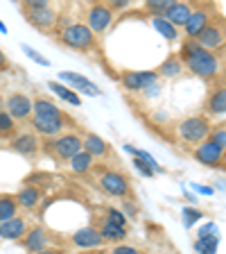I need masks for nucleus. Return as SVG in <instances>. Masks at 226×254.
Listing matches in <instances>:
<instances>
[{
    "label": "nucleus",
    "instance_id": "obj_1",
    "mask_svg": "<svg viewBox=\"0 0 226 254\" xmlns=\"http://www.w3.org/2000/svg\"><path fill=\"white\" fill-rule=\"evenodd\" d=\"M179 136L183 138L185 143L199 145V143L208 141V136H211V125L201 116H190L179 125Z\"/></svg>",
    "mask_w": 226,
    "mask_h": 254
},
{
    "label": "nucleus",
    "instance_id": "obj_2",
    "mask_svg": "<svg viewBox=\"0 0 226 254\" xmlns=\"http://www.w3.org/2000/svg\"><path fill=\"white\" fill-rule=\"evenodd\" d=\"M61 41L68 48H73V50H89V48L95 46L93 32L86 25H79V23L77 25H68L61 32Z\"/></svg>",
    "mask_w": 226,
    "mask_h": 254
},
{
    "label": "nucleus",
    "instance_id": "obj_3",
    "mask_svg": "<svg viewBox=\"0 0 226 254\" xmlns=\"http://www.w3.org/2000/svg\"><path fill=\"white\" fill-rule=\"evenodd\" d=\"M185 66H188V70L192 75H197V77H213V75L217 73V57L213 53H206V50H201L197 57L188 59L185 62Z\"/></svg>",
    "mask_w": 226,
    "mask_h": 254
},
{
    "label": "nucleus",
    "instance_id": "obj_4",
    "mask_svg": "<svg viewBox=\"0 0 226 254\" xmlns=\"http://www.w3.org/2000/svg\"><path fill=\"white\" fill-rule=\"evenodd\" d=\"M50 148H54V154L61 161H70L75 154L82 152V138L75 136V134H63L57 141L50 143Z\"/></svg>",
    "mask_w": 226,
    "mask_h": 254
},
{
    "label": "nucleus",
    "instance_id": "obj_5",
    "mask_svg": "<svg viewBox=\"0 0 226 254\" xmlns=\"http://www.w3.org/2000/svg\"><path fill=\"white\" fill-rule=\"evenodd\" d=\"M100 186H102V190H106L109 195H116V197H122L129 193V182H127V177L116 173V170H106L100 177Z\"/></svg>",
    "mask_w": 226,
    "mask_h": 254
},
{
    "label": "nucleus",
    "instance_id": "obj_6",
    "mask_svg": "<svg viewBox=\"0 0 226 254\" xmlns=\"http://www.w3.org/2000/svg\"><path fill=\"white\" fill-rule=\"evenodd\" d=\"M195 41L199 43V48H204L206 53L217 50V48L224 46V30H222V25L217 27V25H211V23H208V25H206L199 34H197Z\"/></svg>",
    "mask_w": 226,
    "mask_h": 254
},
{
    "label": "nucleus",
    "instance_id": "obj_7",
    "mask_svg": "<svg viewBox=\"0 0 226 254\" xmlns=\"http://www.w3.org/2000/svg\"><path fill=\"white\" fill-rule=\"evenodd\" d=\"M156 77L158 75L154 70H127V73H122V84L132 91H140L152 86Z\"/></svg>",
    "mask_w": 226,
    "mask_h": 254
},
{
    "label": "nucleus",
    "instance_id": "obj_8",
    "mask_svg": "<svg viewBox=\"0 0 226 254\" xmlns=\"http://www.w3.org/2000/svg\"><path fill=\"white\" fill-rule=\"evenodd\" d=\"M7 114L11 118H18V121H25L32 114V100L23 93H14L7 98Z\"/></svg>",
    "mask_w": 226,
    "mask_h": 254
},
{
    "label": "nucleus",
    "instance_id": "obj_9",
    "mask_svg": "<svg viewBox=\"0 0 226 254\" xmlns=\"http://www.w3.org/2000/svg\"><path fill=\"white\" fill-rule=\"evenodd\" d=\"M195 159L206 166H220L224 161V150H220L215 143L204 141L199 143V148L195 150Z\"/></svg>",
    "mask_w": 226,
    "mask_h": 254
},
{
    "label": "nucleus",
    "instance_id": "obj_10",
    "mask_svg": "<svg viewBox=\"0 0 226 254\" xmlns=\"http://www.w3.org/2000/svg\"><path fill=\"white\" fill-rule=\"evenodd\" d=\"M111 18H113V11L106 5H95L93 9L89 11V30L90 32H104L106 27L111 25Z\"/></svg>",
    "mask_w": 226,
    "mask_h": 254
},
{
    "label": "nucleus",
    "instance_id": "obj_11",
    "mask_svg": "<svg viewBox=\"0 0 226 254\" xmlns=\"http://www.w3.org/2000/svg\"><path fill=\"white\" fill-rule=\"evenodd\" d=\"M59 77L63 79V82H68L73 89L82 91V93H89V95H102V91L97 89L95 84H90L89 79L84 77V75H79V73H70V70H61L59 73Z\"/></svg>",
    "mask_w": 226,
    "mask_h": 254
},
{
    "label": "nucleus",
    "instance_id": "obj_12",
    "mask_svg": "<svg viewBox=\"0 0 226 254\" xmlns=\"http://www.w3.org/2000/svg\"><path fill=\"white\" fill-rule=\"evenodd\" d=\"M190 14H192L190 5H185V2H172V5L168 7V11L163 14V18L172 27H179V25H185V21L190 18Z\"/></svg>",
    "mask_w": 226,
    "mask_h": 254
},
{
    "label": "nucleus",
    "instance_id": "obj_13",
    "mask_svg": "<svg viewBox=\"0 0 226 254\" xmlns=\"http://www.w3.org/2000/svg\"><path fill=\"white\" fill-rule=\"evenodd\" d=\"M73 243L77 245V248L89 250V248H97V245H102L104 241H102V236H100L97 229L84 227V229H77V232L73 234Z\"/></svg>",
    "mask_w": 226,
    "mask_h": 254
},
{
    "label": "nucleus",
    "instance_id": "obj_14",
    "mask_svg": "<svg viewBox=\"0 0 226 254\" xmlns=\"http://www.w3.org/2000/svg\"><path fill=\"white\" fill-rule=\"evenodd\" d=\"M25 16H27V21H30L34 27H39V30H47V27H52L54 23H57V14H54L50 7L25 11Z\"/></svg>",
    "mask_w": 226,
    "mask_h": 254
},
{
    "label": "nucleus",
    "instance_id": "obj_15",
    "mask_svg": "<svg viewBox=\"0 0 226 254\" xmlns=\"http://www.w3.org/2000/svg\"><path fill=\"white\" fill-rule=\"evenodd\" d=\"M47 245V234L43 227H34L32 232H27V236L23 238V248L27 250L30 254H37V252H43Z\"/></svg>",
    "mask_w": 226,
    "mask_h": 254
},
{
    "label": "nucleus",
    "instance_id": "obj_16",
    "mask_svg": "<svg viewBox=\"0 0 226 254\" xmlns=\"http://www.w3.org/2000/svg\"><path fill=\"white\" fill-rule=\"evenodd\" d=\"M25 220L23 218H9V220L0 222V238L5 241H16V238H23L25 236Z\"/></svg>",
    "mask_w": 226,
    "mask_h": 254
},
{
    "label": "nucleus",
    "instance_id": "obj_17",
    "mask_svg": "<svg viewBox=\"0 0 226 254\" xmlns=\"http://www.w3.org/2000/svg\"><path fill=\"white\" fill-rule=\"evenodd\" d=\"M32 114H34V118H50V121L61 118L59 107L52 100H45V98H37V100L32 102Z\"/></svg>",
    "mask_w": 226,
    "mask_h": 254
},
{
    "label": "nucleus",
    "instance_id": "obj_18",
    "mask_svg": "<svg viewBox=\"0 0 226 254\" xmlns=\"http://www.w3.org/2000/svg\"><path fill=\"white\" fill-rule=\"evenodd\" d=\"M82 150L95 159V157H104L106 150H109V145H106V141L100 138L97 134H86L84 141H82Z\"/></svg>",
    "mask_w": 226,
    "mask_h": 254
},
{
    "label": "nucleus",
    "instance_id": "obj_19",
    "mask_svg": "<svg viewBox=\"0 0 226 254\" xmlns=\"http://www.w3.org/2000/svg\"><path fill=\"white\" fill-rule=\"evenodd\" d=\"M206 25H208V14H206L204 9H199V11H192V14H190V18L185 21L183 27H185V34H188L190 39H195Z\"/></svg>",
    "mask_w": 226,
    "mask_h": 254
},
{
    "label": "nucleus",
    "instance_id": "obj_20",
    "mask_svg": "<svg viewBox=\"0 0 226 254\" xmlns=\"http://www.w3.org/2000/svg\"><path fill=\"white\" fill-rule=\"evenodd\" d=\"M11 148H14L18 154H25V157H30V154H34L39 150V141H37V136H34V134H21V136L14 138Z\"/></svg>",
    "mask_w": 226,
    "mask_h": 254
},
{
    "label": "nucleus",
    "instance_id": "obj_21",
    "mask_svg": "<svg viewBox=\"0 0 226 254\" xmlns=\"http://www.w3.org/2000/svg\"><path fill=\"white\" fill-rule=\"evenodd\" d=\"M32 125H34V129H37L39 134H45V136H57V134L63 129L61 118H57V121H50V118H34Z\"/></svg>",
    "mask_w": 226,
    "mask_h": 254
},
{
    "label": "nucleus",
    "instance_id": "obj_22",
    "mask_svg": "<svg viewBox=\"0 0 226 254\" xmlns=\"http://www.w3.org/2000/svg\"><path fill=\"white\" fill-rule=\"evenodd\" d=\"M206 109L211 111L213 116H224L226 114V91L217 89L215 93H211L208 102H206Z\"/></svg>",
    "mask_w": 226,
    "mask_h": 254
},
{
    "label": "nucleus",
    "instance_id": "obj_23",
    "mask_svg": "<svg viewBox=\"0 0 226 254\" xmlns=\"http://www.w3.org/2000/svg\"><path fill=\"white\" fill-rule=\"evenodd\" d=\"M199 241L195 243V250L199 254H215L217 245H220V236L217 234H204V236H197Z\"/></svg>",
    "mask_w": 226,
    "mask_h": 254
},
{
    "label": "nucleus",
    "instance_id": "obj_24",
    "mask_svg": "<svg viewBox=\"0 0 226 254\" xmlns=\"http://www.w3.org/2000/svg\"><path fill=\"white\" fill-rule=\"evenodd\" d=\"M39 200H41V193H39L37 189L27 186V189H23L21 193H18V197H16V204L25 206V209H34Z\"/></svg>",
    "mask_w": 226,
    "mask_h": 254
},
{
    "label": "nucleus",
    "instance_id": "obj_25",
    "mask_svg": "<svg viewBox=\"0 0 226 254\" xmlns=\"http://www.w3.org/2000/svg\"><path fill=\"white\" fill-rule=\"evenodd\" d=\"M102 236V241H122L125 238V227H118V225H113V222L106 220L104 225H102V229H97Z\"/></svg>",
    "mask_w": 226,
    "mask_h": 254
},
{
    "label": "nucleus",
    "instance_id": "obj_26",
    "mask_svg": "<svg viewBox=\"0 0 226 254\" xmlns=\"http://www.w3.org/2000/svg\"><path fill=\"white\" fill-rule=\"evenodd\" d=\"M16 209H18V204H16V197L0 195V220L5 222V220H9V218H14L16 216Z\"/></svg>",
    "mask_w": 226,
    "mask_h": 254
},
{
    "label": "nucleus",
    "instance_id": "obj_27",
    "mask_svg": "<svg viewBox=\"0 0 226 254\" xmlns=\"http://www.w3.org/2000/svg\"><path fill=\"white\" fill-rule=\"evenodd\" d=\"M154 27H156V30L161 32V34H163L168 41H177V39H179V32H177V27L170 25L163 16H154Z\"/></svg>",
    "mask_w": 226,
    "mask_h": 254
},
{
    "label": "nucleus",
    "instance_id": "obj_28",
    "mask_svg": "<svg viewBox=\"0 0 226 254\" xmlns=\"http://www.w3.org/2000/svg\"><path fill=\"white\" fill-rule=\"evenodd\" d=\"M90 166H93V157H90V154H86L84 150L70 159V168H73V173H86Z\"/></svg>",
    "mask_w": 226,
    "mask_h": 254
},
{
    "label": "nucleus",
    "instance_id": "obj_29",
    "mask_svg": "<svg viewBox=\"0 0 226 254\" xmlns=\"http://www.w3.org/2000/svg\"><path fill=\"white\" fill-rule=\"evenodd\" d=\"M47 86H50V91H54V93H57L59 98H63L66 102H73V105H79V102H82V100H79V95L75 93L73 89H68V86L59 84V82H50Z\"/></svg>",
    "mask_w": 226,
    "mask_h": 254
},
{
    "label": "nucleus",
    "instance_id": "obj_30",
    "mask_svg": "<svg viewBox=\"0 0 226 254\" xmlns=\"http://www.w3.org/2000/svg\"><path fill=\"white\" fill-rule=\"evenodd\" d=\"M127 152H132L136 159H140L142 164H147L149 168H152V173H163V168L156 164V159H154L152 154H147L145 150H138V148H132V145H127Z\"/></svg>",
    "mask_w": 226,
    "mask_h": 254
},
{
    "label": "nucleus",
    "instance_id": "obj_31",
    "mask_svg": "<svg viewBox=\"0 0 226 254\" xmlns=\"http://www.w3.org/2000/svg\"><path fill=\"white\" fill-rule=\"evenodd\" d=\"M201 50H204V48H199V43H197L195 39H188V41L183 43V48H181V59H183V62H188V59L197 57ZM181 59H179V62H181Z\"/></svg>",
    "mask_w": 226,
    "mask_h": 254
},
{
    "label": "nucleus",
    "instance_id": "obj_32",
    "mask_svg": "<svg viewBox=\"0 0 226 254\" xmlns=\"http://www.w3.org/2000/svg\"><path fill=\"white\" fill-rule=\"evenodd\" d=\"M161 75H165V77H177V75H181V62L177 57H170L168 62L161 66Z\"/></svg>",
    "mask_w": 226,
    "mask_h": 254
},
{
    "label": "nucleus",
    "instance_id": "obj_33",
    "mask_svg": "<svg viewBox=\"0 0 226 254\" xmlns=\"http://www.w3.org/2000/svg\"><path fill=\"white\" fill-rule=\"evenodd\" d=\"M172 5V0H149L147 2V9L154 11L156 16H163L168 11V7Z\"/></svg>",
    "mask_w": 226,
    "mask_h": 254
},
{
    "label": "nucleus",
    "instance_id": "obj_34",
    "mask_svg": "<svg viewBox=\"0 0 226 254\" xmlns=\"http://www.w3.org/2000/svg\"><path fill=\"white\" fill-rule=\"evenodd\" d=\"M14 132V118L7 114V111H0V134L7 136V134Z\"/></svg>",
    "mask_w": 226,
    "mask_h": 254
},
{
    "label": "nucleus",
    "instance_id": "obj_35",
    "mask_svg": "<svg viewBox=\"0 0 226 254\" xmlns=\"http://www.w3.org/2000/svg\"><path fill=\"white\" fill-rule=\"evenodd\" d=\"M211 143H215L220 150H226V129L224 127H220V129H215V132L211 134Z\"/></svg>",
    "mask_w": 226,
    "mask_h": 254
},
{
    "label": "nucleus",
    "instance_id": "obj_36",
    "mask_svg": "<svg viewBox=\"0 0 226 254\" xmlns=\"http://www.w3.org/2000/svg\"><path fill=\"white\" fill-rule=\"evenodd\" d=\"M23 53H25L30 59H34V62H37V64H41V66H50V62H47V59L43 57L41 53H37V50H32L30 46H23Z\"/></svg>",
    "mask_w": 226,
    "mask_h": 254
},
{
    "label": "nucleus",
    "instance_id": "obj_37",
    "mask_svg": "<svg viewBox=\"0 0 226 254\" xmlns=\"http://www.w3.org/2000/svg\"><path fill=\"white\" fill-rule=\"evenodd\" d=\"M183 218H185V227H192L197 220H201V213L195 209H183Z\"/></svg>",
    "mask_w": 226,
    "mask_h": 254
},
{
    "label": "nucleus",
    "instance_id": "obj_38",
    "mask_svg": "<svg viewBox=\"0 0 226 254\" xmlns=\"http://www.w3.org/2000/svg\"><path fill=\"white\" fill-rule=\"evenodd\" d=\"M109 222L118 225V227H125V225H127V216H122V213L116 211V209H109Z\"/></svg>",
    "mask_w": 226,
    "mask_h": 254
},
{
    "label": "nucleus",
    "instance_id": "obj_39",
    "mask_svg": "<svg viewBox=\"0 0 226 254\" xmlns=\"http://www.w3.org/2000/svg\"><path fill=\"white\" fill-rule=\"evenodd\" d=\"M134 166H136V170H138V173H142V175H145V177H152V168H149V166L147 164H142V161H140V159H134Z\"/></svg>",
    "mask_w": 226,
    "mask_h": 254
},
{
    "label": "nucleus",
    "instance_id": "obj_40",
    "mask_svg": "<svg viewBox=\"0 0 226 254\" xmlns=\"http://www.w3.org/2000/svg\"><path fill=\"white\" fill-rule=\"evenodd\" d=\"M43 7H47V2H45V0H30V2H25V11L43 9Z\"/></svg>",
    "mask_w": 226,
    "mask_h": 254
},
{
    "label": "nucleus",
    "instance_id": "obj_41",
    "mask_svg": "<svg viewBox=\"0 0 226 254\" xmlns=\"http://www.w3.org/2000/svg\"><path fill=\"white\" fill-rule=\"evenodd\" d=\"M111 254H140L136 248H129V245H120V248H116Z\"/></svg>",
    "mask_w": 226,
    "mask_h": 254
},
{
    "label": "nucleus",
    "instance_id": "obj_42",
    "mask_svg": "<svg viewBox=\"0 0 226 254\" xmlns=\"http://www.w3.org/2000/svg\"><path fill=\"white\" fill-rule=\"evenodd\" d=\"M127 5H129L127 0H113V2H111V5H109V9H111V7H113V9H125Z\"/></svg>",
    "mask_w": 226,
    "mask_h": 254
},
{
    "label": "nucleus",
    "instance_id": "obj_43",
    "mask_svg": "<svg viewBox=\"0 0 226 254\" xmlns=\"http://www.w3.org/2000/svg\"><path fill=\"white\" fill-rule=\"evenodd\" d=\"M37 254H63L61 250H43V252H37Z\"/></svg>",
    "mask_w": 226,
    "mask_h": 254
},
{
    "label": "nucleus",
    "instance_id": "obj_44",
    "mask_svg": "<svg viewBox=\"0 0 226 254\" xmlns=\"http://www.w3.org/2000/svg\"><path fill=\"white\" fill-rule=\"evenodd\" d=\"M7 64V57H5V53H2V50H0V68H2V66H5Z\"/></svg>",
    "mask_w": 226,
    "mask_h": 254
}]
</instances>
